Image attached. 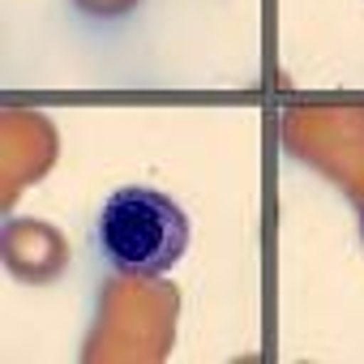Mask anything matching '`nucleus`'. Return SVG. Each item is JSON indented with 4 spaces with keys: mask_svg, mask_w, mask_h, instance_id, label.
Masks as SVG:
<instances>
[{
    "mask_svg": "<svg viewBox=\"0 0 364 364\" xmlns=\"http://www.w3.org/2000/svg\"><path fill=\"white\" fill-rule=\"evenodd\" d=\"M95 240L112 270L133 274V279H159L185 257L189 219L167 193L129 185L103 202Z\"/></svg>",
    "mask_w": 364,
    "mask_h": 364,
    "instance_id": "nucleus-1",
    "label": "nucleus"
},
{
    "mask_svg": "<svg viewBox=\"0 0 364 364\" xmlns=\"http://www.w3.org/2000/svg\"><path fill=\"white\" fill-rule=\"evenodd\" d=\"M360 240H364V206H360Z\"/></svg>",
    "mask_w": 364,
    "mask_h": 364,
    "instance_id": "nucleus-2",
    "label": "nucleus"
}]
</instances>
